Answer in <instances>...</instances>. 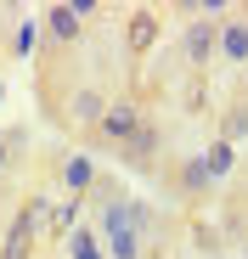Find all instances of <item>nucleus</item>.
I'll return each instance as SVG.
<instances>
[{
  "label": "nucleus",
  "mask_w": 248,
  "mask_h": 259,
  "mask_svg": "<svg viewBox=\"0 0 248 259\" xmlns=\"http://www.w3.org/2000/svg\"><path fill=\"white\" fill-rule=\"evenodd\" d=\"M242 136H248V107H231V118H226V136H220V141H226V147H237Z\"/></svg>",
  "instance_id": "obj_13"
},
{
  "label": "nucleus",
  "mask_w": 248,
  "mask_h": 259,
  "mask_svg": "<svg viewBox=\"0 0 248 259\" xmlns=\"http://www.w3.org/2000/svg\"><path fill=\"white\" fill-rule=\"evenodd\" d=\"M170 186H175L186 203H203V197L215 192V175H209V163H203V152L175 158V169H170Z\"/></svg>",
  "instance_id": "obj_5"
},
{
  "label": "nucleus",
  "mask_w": 248,
  "mask_h": 259,
  "mask_svg": "<svg viewBox=\"0 0 248 259\" xmlns=\"http://www.w3.org/2000/svg\"><path fill=\"white\" fill-rule=\"evenodd\" d=\"M141 124H147V113H141V102H136V96H113V102H107V113L96 118V130H91L85 141H91V147H113V152H118V147L130 141Z\"/></svg>",
  "instance_id": "obj_2"
},
{
  "label": "nucleus",
  "mask_w": 248,
  "mask_h": 259,
  "mask_svg": "<svg viewBox=\"0 0 248 259\" xmlns=\"http://www.w3.org/2000/svg\"><path fill=\"white\" fill-rule=\"evenodd\" d=\"M28 147V130H0V175L17 163V152Z\"/></svg>",
  "instance_id": "obj_10"
},
{
  "label": "nucleus",
  "mask_w": 248,
  "mask_h": 259,
  "mask_svg": "<svg viewBox=\"0 0 248 259\" xmlns=\"http://www.w3.org/2000/svg\"><path fill=\"white\" fill-rule=\"evenodd\" d=\"M62 248H68V259H107V253H102V237H96V226H91V220L68 226Z\"/></svg>",
  "instance_id": "obj_8"
},
{
  "label": "nucleus",
  "mask_w": 248,
  "mask_h": 259,
  "mask_svg": "<svg viewBox=\"0 0 248 259\" xmlns=\"http://www.w3.org/2000/svg\"><path fill=\"white\" fill-rule=\"evenodd\" d=\"M181 57H186V68H197V73L220 57V17H215V12H197V6H192V23H186V34H181Z\"/></svg>",
  "instance_id": "obj_3"
},
{
  "label": "nucleus",
  "mask_w": 248,
  "mask_h": 259,
  "mask_svg": "<svg viewBox=\"0 0 248 259\" xmlns=\"http://www.w3.org/2000/svg\"><path fill=\"white\" fill-rule=\"evenodd\" d=\"M62 181H68V192H73V203H85V192L96 186V169H91V158H68V163H62Z\"/></svg>",
  "instance_id": "obj_9"
},
{
  "label": "nucleus",
  "mask_w": 248,
  "mask_h": 259,
  "mask_svg": "<svg viewBox=\"0 0 248 259\" xmlns=\"http://www.w3.org/2000/svg\"><path fill=\"white\" fill-rule=\"evenodd\" d=\"M34 46H39V23H23L17 28V51H34Z\"/></svg>",
  "instance_id": "obj_14"
},
{
  "label": "nucleus",
  "mask_w": 248,
  "mask_h": 259,
  "mask_svg": "<svg viewBox=\"0 0 248 259\" xmlns=\"http://www.w3.org/2000/svg\"><path fill=\"white\" fill-rule=\"evenodd\" d=\"M220 62L248 68V6H237V12L220 17Z\"/></svg>",
  "instance_id": "obj_6"
},
{
  "label": "nucleus",
  "mask_w": 248,
  "mask_h": 259,
  "mask_svg": "<svg viewBox=\"0 0 248 259\" xmlns=\"http://www.w3.org/2000/svg\"><path fill=\"white\" fill-rule=\"evenodd\" d=\"M203 163H209V175H215V181H220V175H226V169H231V163H237V147H226V141H215V147H209V152H203Z\"/></svg>",
  "instance_id": "obj_11"
},
{
  "label": "nucleus",
  "mask_w": 248,
  "mask_h": 259,
  "mask_svg": "<svg viewBox=\"0 0 248 259\" xmlns=\"http://www.w3.org/2000/svg\"><path fill=\"white\" fill-rule=\"evenodd\" d=\"M152 34H158V28H152V12H136V17H130V51H147Z\"/></svg>",
  "instance_id": "obj_12"
},
{
  "label": "nucleus",
  "mask_w": 248,
  "mask_h": 259,
  "mask_svg": "<svg viewBox=\"0 0 248 259\" xmlns=\"http://www.w3.org/2000/svg\"><path fill=\"white\" fill-rule=\"evenodd\" d=\"M107 102H113V96L102 91L96 79H79L68 96H57V102H46V107H51V118H57L62 130H73V136H91L96 118L107 113Z\"/></svg>",
  "instance_id": "obj_1"
},
{
  "label": "nucleus",
  "mask_w": 248,
  "mask_h": 259,
  "mask_svg": "<svg viewBox=\"0 0 248 259\" xmlns=\"http://www.w3.org/2000/svg\"><path fill=\"white\" fill-rule=\"evenodd\" d=\"M79 34H85V17L73 12V0H62V6L46 12V28H39V39H46V57H68L79 46Z\"/></svg>",
  "instance_id": "obj_4"
},
{
  "label": "nucleus",
  "mask_w": 248,
  "mask_h": 259,
  "mask_svg": "<svg viewBox=\"0 0 248 259\" xmlns=\"http://www.w3.org/2000/svg\"><path fill=\"white\" fill-rule=\"evenodd\" d=\"M147 259H170V253H158V248H152V253H147Z\"/></svg>",
  "instance_id": "obj_15"
},
{
  "label": "nucleus",
  "mask_w": 248,
  "mask_h": 259,
  "mask_svg": "<svg viewBox=\"0 0 248 259\" xmlns=\"http://www.w3.org/2000/svg\"><path fill=\"white\" fill-rule=\"evenodd\" d=\"M0 96H6V84H0Z\"/></svg>",
  "instance_id": "obj_16"
},
{
  "label": "nucleus",
  "mask_w": 248,
  "mask_h": 259,
  "mask_svg": "<svg viewBox=\"0 0 248 259\" xmlns=\"http://www.w3.org/2000/svg\"><path fill=\"white\" fill-rule=\"evenodd\" d=\"M152 152H158V130H152V124H141L136 136L118 147V158L130 163V169H152Z\"/></svg>",
  "instance_id": "obj_7"
}]
</instances>
